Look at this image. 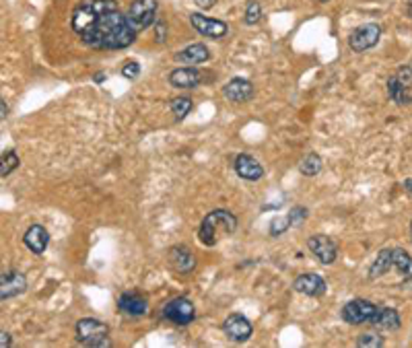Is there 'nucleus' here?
Masks as SVG:
<instances>
[{"mask_svg": "<svg viewBox=\"0 0 412 348\" xmlns=\"http://www.w3.org/2000/svg\"><path fill=\"white\" fill-rule=\"evenodd\" d=\"M70 27L91 50H126L137 42L138 31L130 25L116 0H83L72 8Z\"/></svg>", "mask_w": 412, "mask_h": 348, "instance_id": "f257e3e1", "label": "nucleus"}, {"mask_svg": "<svg viewBox=\"0 0 412 348\" xmlns=\"http://www.w3.org/2000/svg\"><path fill=\"white\" fill-rule=\"evenodd\" d=\"M235 231H237V216L231 210L216 209L203 218L198 229V239L203 245L212 247L221 241V237L233 235Z\"/></svg>", "mask_w": 412, "mask_h": 348, "instance_id": "f03ea898", "label": "nucleus"}, {"mask_svg": "<svg viewBox=\"0 0 412 348\" xmlns=\"http://www.w3.org/2000/svg\"><path fill=\"white\" fill-rule=\"evenodd\" d=\"M74 338L78 345L89 348L112 347L110 340V328L108 324L95 320V317H80L74 326Z\"/></svg>", "mask_w": 412, "mask_h": 348, "instance_id": "7ed1b4c3", "label": "nucleus"}, {"mask_svg": "<svg viewBox=\"0 0 412 348\" xmlns=\"http://www.w3.org/2000/svg\"><path fill=\"white\" fill-rule=\"evenodd\" d=\"M412 64L398 69L388 78V97L398 105H411L412 103Z\"/></svg>", "mask_w": 412, "mask_h": 348, "instance_id": "20e7f679", "label": "nucleus"}, {"mask_svg": "<svg viewBox=\"0 0 412 348\" xmlns=\"http://www.w3.org/2000/svg\"><path fill=\"white\" fill-rule=\"evenodd\" d=\"M161 315L175 326H190L196 320V307L188 297H173L163 305Z\"/></svg>", "mask_w": 412, "mask_h": 348, "instance_id": "39448f33", "label": "nucleus"}, {"mask_svg": "<svg viewBox=\"0 0 412 348\" xmlns=\"http://www.w3.org/2000/svg\"><path fill=\"white\" fill-rule=\"evenodd\" d=\"M379 305H375L373 301H367V299H350L346 301L341 309V317H343L344 324L348 326H363V324H369L371 317L375 315Z\"/></svg>", "mask_w": 412, "mask_h": 348, "instance_id": "423d86ee", "label": "nucleus"}, {"mask_svg": "<svg viewBox=\"0 0 412 348\" xmlns=\"http://www.w3.org/2000/svg\"><path fill=\"white\" fill-rule=\"evenodd\" d=\"M379 37H381L379 23H363L348 35V48L357 54H363V52L375 48Z\"/></svg>", "mask_w": 412, "mask_h": 348, "instance_id": "0eeeda50", "label": "nucleus"}, {"mask_svg": "<svg viewBox=\"0 0 412 348\" xmlns=\"http://www.w3.org/2000/svg\"><path fill=\"white\" fill-rule=\"evenodd\" d=\"M157 0H132L128 6V21L138 33L155 25L157 21Z\"/></svg>", "mask_w": 412, "mask_h": 348, "instance_id": "6e6552de", "label": "nucleus"}, {"mask_svg": "<svg viewBox=\"0 0 412 348\" xmlns=\"http://www.w3.org/2000/svg\"><path fill=\"white\" fill-rule=\"evenodd\" d=\"M223 332H225V336H227L229 342H233V345H243V342H248V340L252 338L254 326H252V322H250L246 315H241V313H231V315L223 322Z\"/></svg>", "mask_w": 412, "mask_h": 348, "instance_id": "1a4fd4ad", "label": "nucleus"}, {"mask_svg": "<svg viewBox=\"0 0 412 348\" xmlns=\"http://www.w3.org/2000/svg\"><path fill=\"white\" fill-rule=\"evenodd\" d=\"M307 250L316 256L318 262H322L324 266H330L336 262L338 258V245L334 243V239H330L328 235H311L307 239Z\"/></svg>", "mask_w": 412, "mask_h": 348, "instance_id": "9d476101", "label": "nucleus"}, {"mask_svg": "<svg viewBox=\"0 0 412 348\" xmlns=\"http://www.w3.org/2000/svg\"><path fill=\"white\" fill-rule=\"evenodd\" d=\"M190 23L200 35H205L208 40H214V42H221L229 33V27H227L225 21L206 17V15H200V12H192L190 15Z\"/></svg>", "mask_w": 412, "mask_h": 348, "instance_id": "9b49d317", "label": "nucleus"}, {"mask_svg": "<svg viewBox=\"0 0 412 348\" xmlns=\"http://www.w3.org/2000/svg\"><path fill=\"white\" fill-rule=\"evenodd\" d=\"M167 258H169V266L173 268V272H178L182 277H188L196 270V256L186 245H173L169 250Z\"/></svg>", "mask_w": 412, "mask_h": 348, "instance_id": "f8f14e48", "label": "nucleus"}, {"mask_svg": "<svg viewBox=\"0 0 412 348\" xmlns=\"http://www.w3.org/2000/svg\"><path fill=\"white\" fill-rule=\"evenodd\" d=\"M27 290V279L23 272L15 270V268H6L0 275V299H12L17 295H23Z\"/></svg>", "mask_w": 412, "mask_h": 348, "instance_id": "ddd939ff", "label": "nucleus"}, {"mask_svg": "<svg viewBox=\"0 0 412 348\" xmlns=\"http://www.w3.org/2000/svg\"><path fill=\"white\" fill-rule=\"evenodd\" d=\"M233 169H235V173H237L241 180H246V182H260V180L264 177V167H262V163L256 161V159H254L252 155H248V153H239V155L235 157Z\"/></svg>", "mask_w": 412, "mask_h": 348, "instance_id": "4468645a", "label": "nucleus"}, {"mask_svg": "<svg viewBox=\"0 0 412 348\" xmlns=\"http://www.w3.org/2000/svg\"><path fill=\"white\" fill-rule=\"evenodd\" d=\"M293 288L299 293V295H305V297H324L326 290H328V284L326 280L322 279L320 275H314V272H307V275H299L297 279L293 280Z\"/></svg>", "mask_w": 412, "mask_h": 348, "instance_id": "2eb2a0df", "label": "nucleus"}, {"mask_svg": "<svg viewBox=\"0 0 412 348\" xmlns=\"http://www.w3.org/2000/svg\"><path fill=\"white\" fill-rule=\"evenodd\" d=\"M223 95L233 101V103H248L254 99L256 89L248 78H231L225 87H223Z\"/></svg>", "mask_w": 412, "mask_h": 348, "instance_id": "dca6fc26", "label": "nucleus"}, {"mask_svg": "<svg viewBox=\"0 0 412 348\" xmlns=\"http://www.w3.org/2000/svg\"><path fill=\"white\" fill-rule=\"evenodd\" d=\"M167 80L175 89H196L203 82V70H196L194 67L173 69L169 72Z\"/></svg>", "mask_w": 412, "mask_h": 348, "instance_id": "f3484780", "label": "nucleus"}, {"mask_svg": "<svg viewBox=\"0 0 412 348\" xmlns=\"http://www.w3.org/2000/svg\"><path fill=\"white\" fill-rule=\"evenodd\" d=\"M118 309L120 313L128 315V317H142L148 311V301L140 295V293H124L118 299Z\"/></svg>", "mask_w": 412, "mask_h": 348, "instance_id": "a211bd4d", "label": "nucleus"}, {"mask_svg": "<svg viewBox=\"0 0 412 348\" xmlns=\"http://www.w3.org/2000/svg\"><path fill=\"white\" fill-rule=\"evenodd\" d=\"M23 243L27 245V250L35 256H42L46 250H48V243H50V233L46 227L42 225H31L25 235H23Z\"/></svg>", "mask_w": 412, "mask_h": 348, "instance_id": "6ab92c4d", "label": "nucleus"}, {"mask_svg": "<svg viewBox=\"0 0 412 348\" xmlns=\"http://www.w3.org/2000/svg\"><path fill=\"white\" fill-rule=\"evenodd\" d=\"M369 324H371L373 328L392 332V330H398V328L402 326V317H400V313H398L396 309H392V307H377V311H375V315L371 317Z\"/></svg>", "mask_w": 412, "mask_h": 348, "instance_id": "aec40b11", "label": "nucleus"}, {"mask_svg": "<svg viewBox=\"0 0 412 348\" xmlns=\"http://www.w3.org/2000/svg\"><path fill=\"white\" fill-rule=\"evenodd\" d=\"M210 58V50L206 48L205 44H192L186 46L184 50H180L175 54V60L186 64V67H196V64H205L206 60Z\"/></svg>", "mask_w": 412, "mask_h": 348, "instance_id": "412c9836", "label": "nucleus"}, {"mask_svg": "<svg viewBox=\"0 0 412 348\" xmlns=\"http://www.w3.org/2000/svg\"><path fill=\"white\" fill-rule=\"evenodd\" d=\"M392 252H394V247H384V250L377 254V258L373 260V264H371V268H369V279L371 280L379 279V277H384L388 270H392V268H394Z\"/></svg>", "mask_w": 412, "mask_h": 348, "instance_id": "4be33fe9", "label": "nucleus"}, {"mask_svg": "<svg viewBox=\"0 0 412 348\" xmlns=\"http://www.w3.org/2000/svg\"><path fill=\"white\" fill-rule=\"evenodd\" d=\"M392 258H394V268L398 270V275L404 280L412 279V258L411 254H406L402 247H394L392 252Z\"/></svg>", "mask_w": 412, "mask_h": 348, "instance_id": "5701e85b", "label": "nucleus"}, {"mask_svg": "<svg viewBox=\"0 0 412 348\" xmlns=\"http://www.w3.org/2000/svg\"><path fill=\"white\" fill-rule=\"evenodd\" d=\"M322 167H324L322 157H320L318 153H309V155H305V159L301 161L299 171H301L305 177H316V175L322 171Z\"/></svg>", "mask_w": 412, "mask_h": 348, "instance_id": "b1692460", "label": "nucleus"}, {"mask_svg": "<svg viewBox=\"0 0 412 348\" xmlns=\"http://www.w3.org/2000/svg\"><path fill=\"white\" fill-rule=\"evenodd\" d=\"M192 107H194V103H192L190 97H175L171 101V114H173L175 122H184L186 116L192 112Z\"/></svg>", "mask_w": 412, "mask_h": 348, "instance_id": "393cba45", "label": "nucleus"}, {"mask_svg": "<svg viewBox=\"0 0 412 348\" xmlns=\"http://www.w3.org/2000/svg\"><path fill=\"white\" fill-rule=\"evenodd\" d=\"M19 165H21L19 155H17L15 150H6V153L0 157V175H2V177L10 175Z\"/></svg>", "mask_w": 412, "mask_h": 348, "instance_id": "a878e982", "label": "nucleus"}, {"mask_svg": "<svg viewBox=\"0 0 412 348\" xmlns=\"http://www.w3.org/2000/svg\"><path fill=\"white\" fill-rule=\"evenodd\" d=\"M384 345H386V340L377 332H363L357 338V347L359 348H381Z\"/></svg>", "mask_w": 412, "mask_h": 348, "instance_id": "bb28decb", "label": "nucleus"}, {"mask_svg": "<svg viewBox=\"0 0 412 348\" xmlns=\"http://www.w3.org/2000/svg\"><path fill=\"white\" fill-rule=\"evenodd\" d=\"M260 19H262V6H260V2L250 0L248 6H246V17H243L246 25H256V23H260Z\"/></svg>", "mask_w": 412, "mask_h": 348, "instance_id": "cd10ccee", "label": "nucleus"}, {"mask_svg": "<svg viewBox=\"0 0 412 348\" xmlns=\"http://www.w3.org/2000/svg\"><path fill=\"white\" fill-rule=\"evenodd\" d=\"M307 216H309V210L305 207H293L289 210V214H286V220H289L291 227H295V225H301Z\"/></svg>", "mask_w": 412, "mask_h": 348, "instance_id": "c85d7f7f", "label": "nucleus"}, {"mask_svg": "<svg viewBox=\"0 0 412 348\" xmlns=\"http://www.w3.org/2000/svg\"><path fill=\"white\" fill-rule=\"evenodd\" d=\"M122 76L128 78V80H137L140 76V64L135 62V60H128L124 67H122Z\"/></svg>", "mask_w": 412, "mask_h": 348, "instance_id": "c756f323", "label": "nucleus"}, {"mask_svg": "<svg viewBox=\"0 0 412 348\" xmlns=\"http://www.w3.org/2000/svg\"><path fill=\"white\" fill-rule=\"evenodd\" d=\"M167 40V23L163 19L155 21V42L157 44H165Z\"/></svg>", "mask_w": 412, "mask_h": 348, "instance_id": "7c9ffc66", "label": "nucleus"}, {"mask_svg": "<svg viewBox=\"0 0 412 348\" xmlns=\"http://www.w3.org/2000/svg\"><path fill=\"white\" fill-rule=\"evenodd\" d=\"M291 225H289V220L286 218H276L273 220V227H271V235L276 237V235H280V233H284L286 229H289Z\"/></svg>", "mask_w": 412, "mask_h": 348, "instance_id": "2f4dec72", "label": "nucleus"}, {"mask_svg": "<svg viewBox=\"0 0 412 348\" xmlns=\"http://www.w3.org/2000/svg\"><path fill=\"white\" fill-rule=\"evenodd\" d=\"M10 345H12L10 334H8V332H2V334H0V348H8Z\"/></svg>", "mask_w": 412, "mask_h": 348, "instance_id": "473e14b6", "label": "nucleus"}, {"mask_svg": "<svg viewBox=\"0 0 412 348\" xmlns=\"http://www.w3.org/2000/svg\"><path fill=\"white\" fill-rule=\"evenodd\" d=\"M216 2H218V0H194V4H196V6H200V8H205V10L212 8Z\"/></svg>", "mask_w": 412, "mask_h": 348, "instance_id": "72a5a7b5", "label": "nucleus"}, {"mask_svg": "<svg viewBox=\"0 0 412 348\" xmlns=\"http://www.w3.org/2000/svg\"><path fill=\"white\" fill-rule=\"evenodd\" d=\"M105 78H108V74H105V72H97V74L93 76V80H95L97 85H101V82H103Z\"/></svg>", "mask_w": 412, "mask_h": 348, "instance_id": "f704fd0d", "label": "nucleus"}, {"mask_svg": "<svg viewBox=\"0 0 412 348\" xmlns=\"http://www.w3.org/2000/svg\"><path fill=\"white\" fill-rule=\"evenodd\" d=\"M0 120H6V101H0Z\"/></svg>", "mask_w": 412, "mask_h": 348, "instance_id": "c9c22d12", "label": "nucleus"}, {"mask_svg": "<svg viewBox=\"0 0 412 348\" xmlns=\"http://www.w3.org/2000/svg\"><path fill=\"white\" fill-rule=\"evenodd\" d=\"M402 186H404V190H406V192H409V194L412 196V177L404 180V184H402Z\"/></svg>", "mask_w": 412, "mask_h": 348, "instance_id": "e433bc0d", "label": "nucleus"}, {"mask_svg": "<svg viewBox=\"0 0 412 348\" xmlns=\"http://www.w3.org/2000/svg\"><path fill=\"white\" fill-rule=\"evenodd\" d=\"M406 12H409V17L412 19V0H409V2H406Z\"/></svg>", "mask_w": 412, "mask_h": 348, "instance_id": "4c0bfd02", "label": "nucleus"}, {"mask_svg": "<svg viewBox=\"0 0 412 348\" xmlns=\"http://www.w3.org/2000/svg\"><path fill=\"white\" fill-rule=\"evenodd\" d=\"M411 239H412V223H411Z\"/></svg>", "mask_w": 412, "mask_h": 348, "instance_id": "58836bf2", "label": "nucleus"}, {"mask_svg": "<svg viewBox=\"0 0 412 348\" xmlns=\"http://www.w3.org/2000/svg\"><path fill=\"white\" fill-rule=\"evenodd\" d=\"M322 2H328V0H322Z\"/></svg>", "mask_w": 412, "mask_h": 348, "instance_id": "ea45409f", "label": "nucleus"}]
</instances>
